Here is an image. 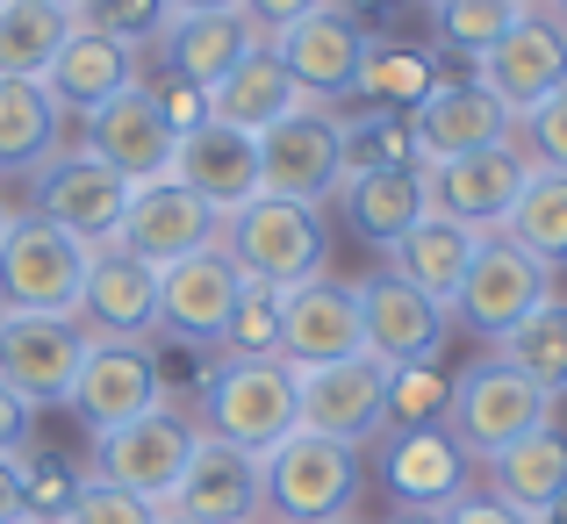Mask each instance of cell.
Here are the masks:
<instances>
[{
    "instance_id": "4316f807",
    "label": "cell",
    "mask_w": 567,
    "mask_h": 524,
    "mask_svg": "<svg viewBox=\"0 0 567 524\" xmlns=\"http://www.w3.org/2000/svg\"><path fill=\"white\" fill-rule=\"evenodd\" d=\"M137 58L144 51H130V43H115V37H101V29L72 22V37L58 43L51 72H43V86H51V101L65 115H94L101 101H115V94L137 86Z\"/></svg>"
},
{
    "instance_id": "91938a15",
    "label": "cell",
    "mask_w": 567,
    "mask_h": 524,
    "mask_svg": "<svg viewBox=\"0 0 567 524\" xmlns=\"http://www.w3.org/2000/svg\"><path fill=\"white\" fill-rule=\"evenodd\" d=\"M259 524H280V517H259Z\"/></svg>"
},
{
    "instance_id": "60d3db41",
    "label": "cell",
    "mask_w": 567,
    "mask_h": 524,
    "mask_svg": "<svg viewBox=\"0 0 567 524\" xmlns=\"http://www.w3.org/2000/svg\"><path fill=\"white\" fill-rule=\"evenodd\" d=\"M72 22H80V29H101V37L130 43V51H144V43L166 37L173 0H80V8H72Z\"/></svg>"
},
{
    "instance_id": "bcb514c9",
    "label": "cell",
    "mask_w": 567,
    "mask_h": 524,
    "mask_svg": "<svg viewBox=\"0 0 567 524\" xmlns=\"http://www.w3.org/2000/svg\"><path fill=\"white\" fill-rule=\"evenodd\" d=\"M445 524H532V517H517L511 503H496L488 489H467V496L445 511Z\"/></svg>"
},
{
    "instance_id": "2e32d148",
    "label": "cell",
    "mask_w": 567,
    "mask_h": 524,
    "mask_svg": "<svg viewBox=\"0 0 567 524\" xmlns=\"http://www.w3.org/2000/svg\"><path fill=\"white\" fill-rule=\"evenodd\" d=\"M302 381V431L338 445H374L388 431V367L381 359H338V367H309Z\"/></svg>"
},
{
    "instance_id": "f546056e",
    "label": "cell",
    "mask_w": 567,
    "mask_h": 524,
    "mask_svg": "<svg viewBox=\"0 0 567 524\" xmlns=\"http://www.w3.org/2000/svg\"><path fill=\"white\" fill-rule=\"evenodd\" d=\"M467 259H474V230L453 223V216H439V208H431L416 230H402L395 245H388V274L410 280V288H424L431 302H445V309H453V295H460Z\"/></svg>"
},
{
    "instance_id": "5bb4252c",
    "label": "cell",
    "mask_w": 567,
    "mask_h": 524,
    "mask_svg": "<svg viewBox=\"0 0 567 524\" xmlns=\"http://www.w3.org/2000/svg\"><path fill=\"white\" fill-rule=\"evenodd\" d=\"M123 208H130V179L109 173L94 152H58L51 166H37V216L72 230L80 245H115L123 230Z\"/></svg>"
},
{
    "instance_id": "f5cc1de1",
    "label": "cell",
    "mask_w": 567,
    "mask_h": 524,
    "mask_svg": "<svg viewBox=\"0 0 567 524\" xmlns=\"http://www.w3.org/2000/svg\"><path fill=\"white\" fill-rule=\"evenodd\" d=\"M388 524H445V511H395Z\"/></svg>"
},
{
    "instance_id": "5b68a950",
    "label": "cell",
    "mask_w": 567,
    "mask_h": 524,
    "mask_svg": "<svg viewBox=\"0 0 567 524\" xmlns=\"http://www.w3.org/2000/svg\"><path fill=\"white\" fill-rule=\"evenodd\" d=\"M360 503V453L317 431H288L266 453V517L280 524H346Z\"/></svg>"
},
{
    "instance_id": "8fae6325",
    "label": "cell",
    "mask_w": 567,
    "mask_h": 524,
    "mask_svg": "<svg viewBox=\"0 0 567 524\" xmlns=\"http://www.w3.org/2000/svg\"><path fill=\"white\" fill-rule=\"evenodd\" d=\"M245 288H251V280L230 266L223 245L194 251V259H181V266H166V274H158V338H166V346H194V352L223 346V331H230Z\"/></svg>"
},
{
    "instance_id": "f1b7e54d",
    "label": "cell",
    "mask_w": 567,
    "mask_h": 524,
    "mask_svg": "<svg viewBox=\"0 0 567 524\" xmlns=\"http://www.w3.org/2000/svg\"><path fill=\"white\" fill-rule=\"evenodd\" d=\"M482 468H488V496L511 503L517 517L539 524V517L567 496V431L546 424V431H532V439L503 445V453L482 460Z\"/></svg>"
},
{
    "instance_id": "7dc6e473",
    "label": "cell",
    "mask_w": 567,
    "mask_h": 524,
    "mask_svg": "<svg viewBox=\"0 0 567 524\" xmlns=\"http://www.w3.org/2000/svg\"><path fill=\"white\" fill-rule=\"evenodd\" d=\"M29 431H37V410L14 388H0V453H29Z\"/></svg>"
},
{
    "instance_id": "6f0895ef",
    "label": "cell",
    "mask_w": 567,
    "mask_h": 524,
    "mask_svg": "<svg viewBox=\"0 0 567 524\" xmlns=\"http://www.w3.org/2000/svg\"><path fill=\"white\" fill-rule=\"evenodd\" d=\"M517 8H546V0H517Z\"/></svg>"
},
{
    "instance_id": "ab89813d",
    "label": "cell",
    "mask_w": 567,
    "mask_h": 524,
    "mask_svg": "<svg viewBox=\"0 0 567 524\" xmlns=\"http://www.w3.org/2000/svg\"><path fill=\"white\" fill-rule=\"evenodd\" d=\"M22 468V524H65L72 517V496H80L86 474L58 453H14Z\"/></svg>"
},
{
    "instance_id": "6da1fadb",
    "label": "cell",
    "mask_w": 567,
    "mask_h": 524,
    "mask_svg": "<svg viewBox=\"0 0 567 524\" xmlns=\"http://www.w3.org/2000/svg\"><path fill=\"white\" fill-rule=\"evenodd\" d=\"M202 431L245 453H274L288 431H302V381L288 359H216L202 381Z\"/></svg>"
},
{
    "instance_id": "4fadbf2b",
    "label": "cell",
    "mask_w": 567,
    "mask_h": 524,
    "mask_svg": "<svg viewBox=\"0 0 567 524\" xmlns=\"http://www.w3.org/2000/svg\"><path fill=\"white\" fill-rule=\"evenodd\" d=\"M208 245H223V216L202 202V194H187L181 179L130 187L115 251H130V259H144L152 274H166V266H181V259H194V251H208Z\"/></svg>"
},
{
    "instance_id": "52a82bcc",
    "label": "cell",
    "mask_w": 567,
    "mask_h": 524,
    "mask_svg": "<svg viewBox=\"0 0 567 524\" xmlns=\"http://www.w3.org/2000/svg\"><path fill=\"white\" fill-rule=\"evenodd\" d=\"M194 445H202V424H194L187 410H173V402H158V410L130 417L123 431L94 439V474L166 511L181 474H187V460H194Z\"/></svg>"
},
{
    "instance_id": "f35d334b",
    "label": "cell",
    "mask_w": 567,
    "mask_h": 524,
    "mask_svg": "<svg viewBox=\"0 0 567 524\" xmlns=\"http://www.w3.org/2000/svg\"><path fill=\"white\" fill-rule=\"evenodd\" d=\"M517 14H532V8H517V0H431L439 43L460 51V58H482L488 43H503V29H511Z\"/></svg>"
},
{
    "instance_id": "d4e9b609",
    "label": "cell",
    "mask_w": 567,
    "mask_h": 524,
    "mask_svg": "<svg viewBox=\"0 0 567 524\" xmlns=\"http://www.w3.org/2000/svg\"><path fill=\"white\" fill-rule=\"evenodd\" d=\"M166 179H181V187L202 194L216 216H230V208L251 202V194H266V179H259V137L208 115L202 130H187V137L173 144V173Z\"/></svg>"
},
{
    "instance_id": "e0dca14e",
    "label": "cell",
    "mask_w": 567,
    "mask_h": 524,
    "mask_svg": "<svg viewBox=\"0 0 567 524\" xmlns=\"http://www.w3.org/2000/svg\"><path fill=\"white\" fill-rule=\"evenodd\" d=\"M474 86H488L511 115H532L546 94L567 86V37L539 8L517 14V22L503 29V43H488V51L474 58Z\"/></svg>"
},
{
    "instance_id": "ac0fdd59",
    "label": "cell",
    "mask_w": 567,
    "mask_h": 524,
    "mask_svg": "<svg viewBox=\"0 0 567 524\" xmlns=\"http://www.w3.org/2000/svg\"><path fill=\"white\" fill-rule=\"evenodd\" d=\"M280 359L295 373L309 367H338V359H367V331H360V295L338 288L331 274L302 280L280 295Z\"/></svg>"
},
{
    "instance_id": "ba28073f",
    "label": "cell",
    "mask_w": 567,
    "mask_h": 524,
    "mask_svg": "<svg viewBox=\"0 0 567 524\" xmlns=\"http://www.w3.org/2000/svg\"><path fill=\"white\" fill-rule=\"evenodd\" d=\"M259 179L266 194H280V202H338V187H346V115L331 109H295L280 115L274 130H259Z\"/></svg>"
},
{
    "instance_id": "4dcf8cb0",
    "label": "cell",
    "mask_w": 567,
    "mask_h": 524,
    "mask_svg": "<svg viewBox=\"0 0 567 524\" xmlns=\"http://www.w3.org/2000/svg\"><path fill=\"white\" fill-rule=\"evenodd\" d=\"M295 109H309V101H302V86L288 80V65H280L274 51H251L230 80L208 86V115H216V123H230V130H251V137H259V130H274L280 115H295Z\"/></svg>"
},
{
    "instance_id": "c3c4849f",
    "label": "cell",
    "mask_w": 567,
    "mask_h": 524,
    "mask_svg": "<svg viewBox=\"0 0 567 524\" xmlns=\"http://www.w3.org/2000/svg\"><path fill=\"white\" fill-rule=\"evenodd\" d=\"M237 8H245L251 22L266 29V43H274L280 29H288V22H302V14H309V8H323V0H237Z\"/></svg>"
},
{
    "instance_id": "74e56055",
    "label": "cell",
    "mask_w": 567,
    "mask_h": 524,
    "mask_svg": "<svg viewBox=\"0 0 567 524\" xmlns=\"http://www.w3.org/2000/svg\"><path fill=\"white\" fill-rule=\"evenodd\" d=\"M445 402H453V381H445L439 359H424V367H388V431H439Z\"/></svg>"
},
{
    "instance_id": "3957f363",
    "label": "cell",
    "mask_w": 567,
    "mask_h": 524,
    "mask_svg": "<svg viewBox=\"0 0 567 524\" xmlns=\"http://www.w3.org/2000/svg\"><path fill=\"white\" fill-rule=\"evenodd\" d=\"M560 402L546 388H532L517 367H503L496 352H482L474 367L453 373V402H445V431L467 445V460H496L503 445L532 439L554 424Z\"/></svg>"
},
{
    "instance_id": "7c38bea8",
    "label": "cell",
    "mask_w": 567,
    "mask_h": 524,
    "mask_svg": "<svg viewBox=\"0 0 567 524\" xmlns=\"http://www.w3.org/2000/svg\"><path fill=\"white\" fill-rule=\"evenodd\" d=\"M166 402V367H158L152 346H115V338H94L80 359V381H72L65 410L80 417L94 439H109V431H123L130 417L158 410Z\"/></svg>"
},
{
    "instance_id": "680465c9",
    "label": "cell",
    "mask_w": 567,
    "mask_h": 524,
    "mask_svg": "<svg viewBox=\"0 0 567 524\" xmlns=\"http://www.w3.org/2000/svg\"><path fill=\"white\" fill-rule=\"evenodd\" d=\"M51 8H80V0H51Z\"/></svg>"
},
{
    "instance_id": "ffe728a7",
    "label": "cell",
    "mask_w": 567,
    "mask_h": 524,
    "mask_svg": "<svg viewBox=\"0 0 567 524\" xmlns=\"http://www.w3.org/2000/svg\"><path fill=\"white\" fill-rule=\"evenodd\" d=\"M352 295H360L367 359H381V367H424V359H439L445 323H453L445 302H431L424 288H410V280H395V274L360 280Z\"/></svg>"
},
{
    "instance_id": "681fc988",
    "label": "cell",
    "mask_w": 567,
    "mask_h": 524,
    "mask_svg": "<svg viewBox=\"0 0 567 524\" xmlns=\"http://www.w3.org/2000/svg\"><path fill=\"white\" fill-rule=\"evenodd\" d=\"M0 524H22V468H14V453H0Z\"/></svg>"
},
{
    "instance_id": "9f6ffc18",
    "label": "cell",
    "mask_w": 567,
    "mask_h": 524,
    "mask_svg": "<svg viewBox=\"0 0 567 524\" xmlns=\"http://www.w3.org/2000/svg\"><path fill=\"white\" fill-rule=\"evenodd\" d=\"M8 223H14V216H8V202H0V237H8Z\"/></svg>"
},
{
    "instance_id": "f6af8a7d",
    "label": "cell",
    "mask_w": 567,
    "mask_h": 524,
    "mask_svg": "<svg viewBox=\"0 0 567 524\" xmlns=\"http://www.w3.org/2000/svg\"><path fill=\"white\" fill-rule=\"evenodd\" d=\"M152 94H158V109H166V123L181 130V137H187V130H202V123H208V94H202L194 80H173V72H166V80H158Z\"/></svg>"
},
{
    "instance_id": "8992f818",
    "label": "cell",
    "mask_w": 567,
    "mask_h": 524,
    "mask_svg": "<svg viewBox=\"0 0 567 524\" xmlns=\"http://www.w3.org/2000/svg\"><path fill=\"white\" fill-rule=\"evenodd\" d=\"M539 302H554V274H546L525 245H511L503 230H482V237H474V259H467V274H460L453 317L467 323L474 338H488V346H496V338H511Z\"/></svg>"
},
{
    "instance_id": "7402d4cb",
    "label": "cell",
    "mask_w": 567,
    "mask_h": 524,
    "mask_svg": "<svg viewBox=\"0 0 567 524\" xmlns=\"http://www.w3.org/2000/svg\"><path fill=\"white\" fill-rule=\"evenodd\" d=\"M410 130H416L424 166H445V158H467V152H488V144H511L517 137V115L503 109L488 86H474V80H439L410 109Z\"/></svg>"
},
{
    "instance_id": "816d5d0a",
    "label": "cell",
    "mask_w": 567,
    "mask_h": 524,
    "mask_svg": "<svg viewBox=\"0 0 567 524\" xmlns=\"http://www.w3.org/2000/svg\"><path fill=\"white\" fill-rule=\"evenodd\" d=\"M208 8H237V0H173V14H208Z\"/></svg>"
},
{
    "instance_id": "d6a6232c",
    "label": "cell",
    "mask_w": 567,
    "mask_h": 524,
    "mask_svg": "<svg viewBox=\"0 0 567 524\" xmlns=\"http://www.w3.org/2000/svg\"><path fill=\"white\" fill-rule=\"evenodd\" d=\"M65 37H72V8L0 0V80H43Z\"/></svg>"
},
{
    "instance_id": "603a6c76",
    "label": "cell",
    "mask_w": 567,
    "mask_h": 524,
    "mask_svg": "<svg viewBox=\"0 0 567 524\" xmlns=\"http://www.w3.org/2000/svg\"><path fill=\"white\" fill-rule=\"evenodd\" d=\"M381 482L395 511H453L474 489V460L453 431H381Z\"/></svg>"
},
{
    "instance_id": "7a4b0ae2",
    "label": "cell",
    "mask_w": 567,
    "mask_h": 524,
    "mask_svg": "<svg viewBox=\"0 0 567 524\" xmlns=\"http://www.w3.org/2000/svg\"><path fill=\"white\" fill-rule=\"evenodd\" d=\"M223 251L251 288H302L323 274V208L280 202V194H251L245 208L223 216Z\"/></svg>"
},
{
    "instance_id": "f907efd6",
    "label": "cell",
    "mask_w": 567,
    "mask_h": 524,
    "mask_svg": "<svg viewBox=\"0 0 567 524\" xmlns=\"http://www.w3.org/2000/svg\"><path fill=\"white\" fill-rule=\"evenodd\" d=\"M338 8H346V14H360V22H367V14H395L402 0H338Z\"/></svg>"
},
{
    "instance_id": "8d00e7d4",
    "label": "cell",
    "mask_w": 567,
    "mask_h": 524,
    "mask_svg": "<svg viewBox=\"0 0 567 524\" xmlns=\"http://www.w3.org/2000/svg\"><path fill=\"white\" fill-rule=\"evenodd\" d=\"M374 166H424L410 115H395V109L346 115V179L352 173H374Z\"/></svg>"
},
{
    "instance_id": "277c9868",
    "label": "cell",
    "mask_w": 567,
    "mask_h": 524,
    "mask_svg": "<svg viewBox=\"0 0 567 524\" xmlns=\"http://www.w3.org/2000/svg\"><path fill=\"white\" fill-rule=\"evenodd\" d=\"M86 266L94 245L43 216H14L0 237V309H29V317H80Z\"/></svg>"
},
{
    "instance_id": "484cf974",
    "label": "cell",
    "mask_w": 567,
    "mask_h": 524,
    "mask_svg": "<svg viewBox=\"0 0 567 524\" xmlns=\"http://www.w3.org/2000/svg\"><path fill=\"white\" fill-rule=\"evenodd\" d=\"M251 51H266V29L251 22L245 8H208V14H173L166 37H158V58H166L173 80H194L208 94L216 80H230Z\"/></svg>"
},
{
    "instance_id": "9c48e42d",
    "label": "cell",
    "mask_w": 567,
    "mask_h": 524,
    "mask_svg": "<svg viewBox=\"0 0 567 524\" xmlns=\"http://www.w3.org/2000/svg\"><path fill=\"white\" fill-rule=\"evenodd\" d=\"M367 43H374V29H367L360 14H346L338 0H323V8L302 14V22L280 29L266 51L288 65V80L302 86V101H317V109H338V101H352V86H360Z\"/></svg>"
},
{
    "instance_id": "cb8c5ba5",
    "label": "cell",
    "mask_w": 567,
    "mask_h": 524,
    "mask_svg": "<svg viewBox=\"0 0 567 524\" xmlns=\"http://www.w3.org/2000/svg\"><path fill=\"white\" fill-rule=\"evenodd\" d=\"M80 331L86 338H115V346H152L158 338V274L130 251L101 245L86 266V295H80Z\"/></svg>"
},
{
    "instance_id": "d590c367",
    "label": "cell",
    "mask_w": 567,
    "mask_h": 524,
    "mask_svg": "<svg viewBox=\"0 0 567 524\" xmlns=\"http://www.w3.org/2000/svg\"><path fill=\"white\" fill-rule=\"evenodd\" d=\"M431 86H439V58L416 51V43H381L374 37V43H367V65H360V86H352V94L374 101V109L410 115Z\"/></svg>"
},
{
    "instance_id": "83f0119b",
    "label": "cell",
    "mask_w": 567,
    "mask_h": 524,
    "mask_svg": "<svg viewBox=\"0 0 567 524\" xmlns=\"http://www.w3.org/2000/svg\"><path fill=\"white\" fill-rule=\"evenodd\" d=\"M338 208H346V223L367 237V245H395L402 230H416V223L431 216V173L424 166H374V173H352L346 187H338Z\"/></svg>"
},
{
    "instance_id": "d6986e66",
    "label": "cell",
    "mask_w": 567,
    "mask_h": 524,
    "mask_svg": "<svg viewBox=\"0 0 567 524\" xmlns=\"http://www.w3.org/2000/svg\"><path fill=\"white\" fill-rule=\"evenodd\" d=\"M431 173V208L453 223H467L474 237L482 230H503V216L517 208V194H525L532 179V158L525 144H488V152H467V158H445V166H424Z\"/></svg>"
},
{
    "instance_id": "db71d44e",
    "label": "cell",
    "mask_w": 567,
    "mask_h": 524,
    "mask_svg": "<svg viewBox=\"0 0 567 524\" xmlns=\"http://www.w3.org/2000/svg\"><path fill=\"white\" fill-rule=\"evenodd\" d=\"M539 14H546V22H554V29H560V37H567V0H546V8H539Z\"/></svg>"
},
{
    "instance_id": "b9f144b4",
    "label": "cell",
    "mask_w": 567,
    "mask_h": 524,
    "mask_svg": "<svg viewBox=\"0 0 567 524\" xmlns=\"http://www.w3.org/2000/svg\"><path fill=\"white\" fill-rule=\"evenodd\" d=\"M223 359H280V288H245L230 331H223Z\"/></svg>"
},
{
    "instance_id": "1f68e13d",
    "label": "cell",
    "mask_w": 567,
    "mask_h": 524,
    "mask_svg": "<svg viewBox=\"0 0 567 524\" xmlns=\"http://www.w3.org/2000/svg\"><path fill=\"white\" fill-rule=\"evenodd\" d=\"M65 109L43 80H0V173H37L58 158Z\"/></svg>"
},
{
    "instance_id": "11a10c76",
    "label": "cell",
    "mask_w": 567,
    "mask_h": 524,
    "mask_svg": "<svg viewBox=\"0 0 567 524\" xmlns=\"http://www.w3.org/2000/svg\"><path fill=\"white\" fill-rule=\"evenodd\" d=\"M158 524H202V517H173V511H158Z\"/></svg>"
},
{
    "instance_id": "ee69618b",
    "label": "cell",
    "mask_w": 567,
    "mask_h": 524,
    "mask_svg": "<svg viewBox=\"0 0 567 524\" xmlns=\"http://www.w3.org/2000/svg\"><path fill=\"white\" fill-rule=\"evenodd\" d=\"M65 524H158V503H144V496H130V489L86 474L80 496H72V517H65Z\"/></svg>"
},
{
    "instance_id": "7bdbcfd3",
    "label": "cell",
    "mask_w": 567,
    "mask_h": 524,
    "mask_svg": "<svg viewBox=\"0 0 567 524\" xmlns=\"http://www.w3.org/2000/svg\"><path fill=\"white\" fill-rule=\"evenodd\" d=\"M517 144H525L532 166L567 173V86H560V94H546L532 115H517Z\"/></svg>"
},
{
    "instance_id": "836d02e7",
    "label": "cell",
    "mask_w": 567,
    "mask_h": 524,
    "mask_svg": "<svg viewBox=\"0 0 567 524\" xmlns=\"http://www.w3.org/2000/svg\"><path fill=\"white\" fill-rule=\"evenodd\" d=\"M503 237H511V245H525L546 274H560V266H567V173L532 166L517 208L503 216Z\"/></svg>"
},
{
    "instance_id": "30bf717a",
    "label": "cell",
    "mask_w": 567,
    "mask_h": 524,
    "mask_svg": "<svg viewBox=\"0 0 567 524\" xmlns=\"http://www.w3.org/2000/svg\"><path fill=\"white\" fill-rule=\"evenodd\" d=\"M86 346H94V338L80 331V317L0 309V388H14L29 410H65Z\"/></svg>"
},
{
    "instance_id": "9a60e30c",
    "label": "cell",
    "mask_w": 567,
    "mask_h": 524,
    "mask_svg": "<svg viewBox=\"0 0 567 524\" xmlns=\"http://www.w3.org/2000/svg\"><path fill=\"white\" fill-rule=\"evenodd\" d=\"M173 144H181V130L166 123V109H158L152 86H130V94L101 101L94 115H86V144L80 152H94L109 173H123L130 187H152V179L173 173Z\"/></svg>"
},
{
    "instance_id": "44dd1931",
    "label": "cell",
    "mask_w": 567,
    "mask_h": 524,
    "mask_svg": "<svg viewBox=\"0 0 567 524\" xmlns=\"http://www.w3.org/2000/svg\"><path fill=\"white\" fill-rule=\"evenodd\" d=\"M166 511L202 517V524H259L266 517V460L202 431V445H194V460H187Z\"/></svg>"
},
{
    "instance_id": "e575fe53",
    "label": "cell",
    "mask_w": 567,
    "mask_h": 524,
    "mask_svg": "<svg viewBox=\"0 0 567 524\" xmlns=\"http://www.w3.org/2000/svg\"><path fill=\"white\" fill-rule=\"evenodd\" d=\"M496 359L503 367H517L532 388H546V395H567V302H539L525 323H517L511 338H496Z\"/></svg>"
},
{
    "instance_id": "94428289",
    "label": "cell",
    "mask_w": 567,
    "mask_h": 524,
    "mask_svg": "<svg viewBox=\"0 0 567 524\" xmlns=\"http://www.w3.org/2000/svg\"><path fill=\"white\" fill-rule=\"evenodd\" d=\"M346 524H352V517H346Z\"/></svg>"
}]
</instances>
